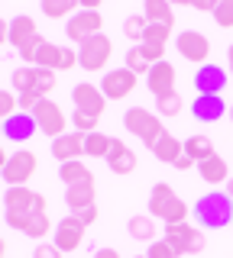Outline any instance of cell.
<instances>
[{
    "instance_id": "obj_1",
    "label": "cell",
    "mask_w": 233,
    "mask_h": 258,
    "mask_svg": "<svg viewBox=\"0 0 233 258\" xmlns=\"http://www.w3.org/2000/svg\"><path fill=\"white\" fill-rule=\"evenodd\" d=\"M195 223L201 229H223L233 223V200L227 190H207L195 200Z\"/></svg>"
},
{
    "instance_id": "obj_2",
    "label": "cell",
    "mask_w": 233,
    "mask_h": 258,
    "mask_svg": "<svg viewBox=\"0 0 233 258\" xmlns=\"http://www.w3.org/2000/svg\"><path fill=\"white\" fill-rule=\"evenodd\" d=\"M188 213L191 207L175 194L168 184H156L149 194V216L156 220H165V226H175V223H188Z\"/></svg>"
},
{
    "instance_id": "obj_3",
    "label": "cell",
    "mask_w": 233,
    "mask_h": 258,
    "mask_svg": "<svg viewBox=\"0 0 233 258\" xmlns=\"http://www.w3.org/2000/svg\"><path fill=\"white\" fill-rule=\"evenodd\" d=\"M123 126L130 129L136 139H143V142H146L149 149H152V145H156V142L165 136V129H162V116H156V113H149V110H143V107L126 110Z\"/></svg>"
},
{
    "instance_id": "obj_4",
    "label": "cell",
    "mask_w": 233,
    "mask_h": 258,
    "mask_svg": "<svg viewBox=\"0 0 233 258\" xmlns=\"http://www.w3.org/2000/svg\"><path fill=\"white\" fill-rule=\"evenodd\" d=\"M165 242L175 248L178 255H201L207 245L204 232H198L195 226L188 223H175V226H165Z\"/></svg>"
},
{
    "instance_id": "obj_5",
    "label": "cell",
    "mask_w": 233,
    "mask_h": 258,
    "mask_svg": "<svg viewBox=\"0 0 233 258\" xmlns=\"http://www.w3.org/2000/svg\"><path fill=\"white\" fill-rule=\"evenodd\" d=\"M36 155L33 152H13V155L4 158V181L10 184V187H26V181L36 174Z\"/></svg>"
},
{
    "instance_id": "obj_6",
    "label": "cell",
    "mask_w": 233,
    "mask_h": 258,
    "mask_svg": "<svg viewBox=\"0 0 233 258\" xmlns=\"http://www.w3.org/2000/svg\"><path fill=\"white\" fill-rule=\"evenodd\" d=\"M101 26H104V16H101V10H78V13L68 20L65 36H68L75 45H84L87 39L101 36Z\"/></svg>"
},
{
    "instance_id": "obj_7",
    "label": "cell",
    "mask_w": 233,
    "mask_h": 258,
    "mask_svg": "<svg viewBox=\"0 0 233 258\" xmlns=\"http://www.w3.org/2000/svg\"><path fill=\"white\" fill-rule=\"evenodd\" d=\"M110 48H114V45H110V39L101 32V36L87 39L84 45H78V64H81L84 71H104V68H107V61H110V55H114Z\"/></svg>"
},
{
    "instance_id": "obj_8",
    "label": "cell",
    "mask_w": 233,
    "mask_h": 258,
    "mask_svg": "<svg viewBox=\"0 0 233 258\" xmlns=\"http://www.w3.org/2000/svg\"><path fill=\"white\" fill-rule=\"evenodd\" d=\"M175 48H178V55L184 61H198V64H207V55H211V39L204 36V32H178V39H175Z\"/></svg>"
},
{
    "instance_id": "obj_9",
    "label": "cell",
    "mask_w": 233,
    "mask_h": 258,
    "mask_svg": "<svg viewBox=\"0 0 233 258\" xmlns=\"http://www.w3.org/2000/svg\"><path fill=\"white\" fill-rule=\"evenodd\" d=\"M133 87H136V75L130 68H114V71H107V75L101 78V91L107 100H123V97H130L133 94Z\"/></svg>"
},
{
    "instance_id": "obj_10",
    "label": "cell",
    "mask_w": 233,
    "mask_h": 258,
    "mask_svg": "<svg viewBox=\"0 0 233 258\" xmlns=\"http://www.w3.org/2000/svg\"><path fill=\"white\" fill-rule=\"evenodd\" d=\"M36 126H39V133H45V136H52V139H59V136H65V113H62L59 103H52L49 97H45L42 103L36 107Z\"/></svg>"
},
{
    "instance_id": "obj_11",
    "label": "cell",
    "mask_w": 233,
    "mask_h": 258,
    "mask_svg": "<svg viewBox=\"0 0 233 258\" xmlns=\"http://www.w3.org/2000/svg\"><path fill=\"white\" fill-rule=\"evenodd\" d=\"M84 229L87 226L78 220L75 213H68V216H62V223L55 226V245L62 248V252H75V248H81V242H84Z\"/></svg>"
},
{
    "instance_id": "obj_12",
    "label": "cell",
    "mask_w": 233,
    "mask_h": 258,
    "mask_svg": "<svg viewBox=\"0 0 233 258\" xmlns=\"http://www.w3.org/2000/svg\"><path fill=\"white\" fill-rule=\"evenodd\" d=\"M227 71L220 68V64H201L198 68V75H195V91L198 94H211V97H220L223 94V87H227Z\"/></svg>"
},
{
    "instance_id": "obj_13",
    "label": "cell",
    "mask_w": 233,
    "mask_h": 258,
    "mask_svg": "<svg viewBox=\"0 0 233 258\" xmlns=\"http://www.w3.org/2000/svg\"><path fill=\"white\" fill-rule=\"evenodd\" d=\"M71 100H75V107L81 113H91V116H101L104 107H107V97L98 84H91V81H84V84H78L75 91H71Z\"/></svg>"
},
{
    "instance_id": "obj_14",
    "label": "cell",
    "mask_w": 233,
    "mask_h": 258,
    "mask_svg": "<svg viewBox=\"0 0 233 258\" xmlns=\"http://www.w3.org/2000/svg\"><path fill=\"white\" fill-rule=\"evenodd\" d=\"M52 155L59 158V165H65V161H78L84 155V133L71 129V133L52 139Z\"/></svg>"
},
{
    "instance_id": "obj_15",
    "label": "cell",
    "mask_w": 233,
    "mask_h": 258,
    "mask_svg": "<svg viewBox=\"0 0 233 258\" xmlns=\"http://www.w3.org/2000/svg\"><path fill=\"white\" fill-rule=\"evenodd\" d=\"M175 64H168V61H159V64H152V71L146 75V87H149V94H156V100L159 97H165V94H175Z\"/></svg>"
},
{
    "instance_id": "obj_16",
    "label": "cell",
    "mask_w": 233,
    "mask_h": 258,
    "mask_svg": "<svg viewBox=\"0 0 233 258\" xmlns=\"http://www.w3.org/2000/svg\"><path fill=\"white\" fill-rule=\"evenodd\" d=\"M39 36V29H36V20L33 16H26V13H20V16H13L10 23H7V42H10L13 48H20L29 42V39H36Z\"/></svg>"
},
{
    "instance_id": "obj_17",
    "label": "cell",
    "mask_w": 233,
    "mask_h": 258,
    "mask_svg": "<svg viewBox=\"0 0 233 258\" xmlns=\"http://www.w3.org/2000/svg\"><path fill=\"white\" fill-rule=\"evenodd\" d=\"M104 161H107V168L114 174H133L136 171V152L120 139H114V145H110V152H107Z\"/></svg>"
},
{
    "instance_id": "obj_18",
    "label": "cell",
    "mask_w": 233,
    "mask_h": 258,
    "mask_svg": "<svg viewBox=\"0 0 233 258\" xmlns=\"http://www.w3.org/2000/svg\"><path fill=\"white\" fill-rule=\"evenodd\" d=\"M223 110H227L223 97H211V94H198L195 103H191V113H195L198 123H217L223 116Z\"/></svg>"
},
{
    "instance_id": "obj_19",
    "label": "cell",
    "mask_w": 233,
    "mask_h": 258,
    "mask_svg": "<svg viewBox=\"0 0 233 258\" xmlns=\"http://www.w3.org/2000/svg\"><path fill=\"white\" fill-rule=\"evenodd\" d=\"M36 116L33 113H17V116H10V119H4V136L10 142H26V139H33V133H36Z\"/></svg>"
},
{
    "instance_id": "obj_20",
    "label": "cell",
    "mask_w": 233,
    "mask_h": 258,
    "mask_svg": "<svg viewBox=\"0 0 233 258\" xmlns=\"http://www.w3.org/2000/svg\"><path fill=\"white\" fill-rule=\"evenodd\" d=\"M198 174H201V181H207L211 187H220V184L230 181V168H227V161H223L220 155H211L207 161H201Z\"/></svg>"
},
{
    "instance_id": "obj_21",
    "label": "cell",
    "mask_w": 233,
    "mask_h": 258,
    "mask_svg": "<svg viewBox=\"0 0 233 258\" xmlns=\"http://www.w3.org/2000/svg\"><path fill=\"white\" fill-rule=\"evenodd\" d=\"M152 155H156L159 161H162V165H175V161H178V158L184 155V142L165 133L162 139H159L156 145H152Z\"/></svg>"
},
{
    "instance_id": "obj_22",
    "label": "cell",
    "mask_w": 233,
    "mask_h": 258,
    "mask_svg": "<svg viewBox=\"0 0 233 258\" xmlns=\"http://www.w3.org/2000/svg\"><path fill=\"white\" fill-rule=\"evenodd\" d=\"M65 204L71 213H78L81 207H91L94 204V181H84V184H71L65 187Z\"/></svg>"
},
{
    "instance_id": "obj_23",
    "label": "cell",
    "mask_w": 233,
    "mask_h": 258,
    "mask_svg": "<svg viewBox=\"0 0 233 258\" xmlns=\"http://www.w3.org/2000/svg\"><path fill=\"white\" fill-rule=\"evenodd\" d=\"M59 181H65V187H71V184L94 181V174H91V168L78 158V161H65V165H59Z\"/></svg>"
},
{
    "instance_id": "obj_24",
    "label": "cell",
    "mask_w": 233,
    "mask_h": 258,
    "mask_svg": "<svg viewBox=\"0 0 233 258\" xmlns=\"http://www.w3.org/2000/svg\"><path fill=\"white\" fill-rule=\"evenodd\" d=\"M143 16H146L149 23H159V26H175V10H172V4H165V0H146Z\"/></svg>"
},
{
    "instance_id": "obj_25",
    "label": "cell",
    "mask_w": 233,
    "mask_h": 258,
    "mask_svg": "<svg viewBox=\"0 0 233 258\" xmlns=\"http://www.w3.org/2000/svg\"><path fill=\"white\" fill-rule=\"evenodd\" d=\"M4 207H7V210H23V213H33V207H36V194L29 190V187H7Z\"/></svg>"
},
{
    "instance_id": "obj_26",
    "label": "cell",
    "mask_w": 233,
    "mask_h": 258,
    "mask_svg": "<svg viewBox=\"0 0 233 258\" xmlns=\"http://www.w3.org/2000/svg\"><path fill=\"white\" fill-rule=\"evenodd\" d=\"M126 232L136 242H156V216H130Z\"/></svg>"
},
{
    "instance_id": "obj_27",
    "label": "cell",
    "mask_w": 233,
    "mask_h": 258,
    "mask_svg": "<svg viewBox=\"0 0 233 258\" xmlns=\"http://www.w3.org/2000/svg\"><path fill=\"white\" fill-rule=\"evenodd\" d=\"M184 155L195 158L201 165V161H207L211 155H217V152H214V142L207 139V136H191V139H184Z\"/></svg>"
},
{
    "instance_id": "obj_28",
    "label": "cell",
    "mask_w": 233,
    "mask_h": 258,
    "mask_svg": "<svg viewBox=\"0 0 233 258\" xmlns=\"http://www.w3.org/2000/svg\"><path fill=\"white\" fill-rule=\"evenodd\" d=\"M42 13L49 20H71L78 13V0H42Z\"/></svg>"
},
{
    "instance_id": "obj_29",
    "label": "cell",
    "mask_w": 233,
    "mask_h": 258,
    "mask_svg": "<svg viewBox=\"0 0 233 258\" xmlns=\"http://www.w3.org/2000/svg\"><path fill=\"white\" fill-rule=\"evenodd\" d=\"M110 145H114V139H110V136H104L101 129H98V133L84 136V155H91V158H107Z\"/></svg>"
},
{
    "instance_id": "obj_30",
    "label": "cell",
    "mask_w": 233,
    "mask_h": 258,
    "mask_svg": "<svg viewBox=\"0 0 233 258\" xmlns=\"http://www.w3.org/2000/svg\"><path fill=\"white\" fill-rule=\"evenodd\" d=\"M36 68H49V71H62V45L45 42L36 55Z\"/></svg>"
},
{
    "instance_id": "obj_31",
    "label": "cell",
    "mask_w": 233,
    "mask_h": 258,
    "mask_svg": "<svg viewBox=\"0 0 233 258\" xmlns=\"http://www.w3.org/2000/svg\"><path fill=\"white\" fill-rule=\"evenodd\" d=\"M13 87L20 94H33L36 91V64H23L13 71Z\"/></svg>"
},
{
    "instance_id": "obj_32",
    "label": "cell",
    "mask_w": 233,
    "mask_h": 258,
    "mask_svg": "<svg viewBox=\"0 0 233 258\" xmlns=\"http://www.w3.org/2000/svg\"><path fill=\"white\" fill-rule=\"evenodd\" d=\"M146 29H149V20H146V16H139V13H133V16H126V20H123V32L133 39L136 45H143Z\"/></svg>"
},
{
    "instance_id": "obj_33",
    "label": "cell",
    "mask_w": 233,
    "mask_h": 258,
    "mask_svg": "<svg viewBox=\"0 0 233 258\" xmlns=\"http://www.w3.org/2000/svg\"><path fill=\"white\" fill-rule=\"evenodd\" d=\"M126 68H130L136 78H139V75H149V71H152L149 58H146V55H143V45H133L130 52H126Z\"/></svg>"
},
{
    "instance_id": "obj_34",
    "label": "cell",
    "mask_w": 233,
    "mask_h": 258,
    "mask_svg": "<svg viewBox=\"0 0 233 258\" xmlns=\"http://www.w3.org/2000/svg\"><path fill=\"white\" fill-rule=\"evenodd\" d=\"M181 107H184V103H181L178 94H165V97L156 100V116H168V119H172V116L181 113Z\"/></svg>"
},
{
    "instance_id": "obj_35",
    "label": "cell",
    "mask_w": 233,
    "mask_h": 258,
    "mask_svg": "<svg viewBox=\"0 0 233 258\" xmlns=\"http://www.w3.org/2000/svg\"><path fill=\"white\" fill-rule=\"evenodd\" d=\"M49 229H52L49 216H45V213H33V220H29V226H26V232H23V236H29V239H39V242H42L45 236H49Z\"/></svg>"
},
{
    "instance_id": "obj_36",
    "label": "cell",
    "mask_w": 233,
    "mask_h": 258,
    "mask_svg": "<svg viewBox=\"0 0 233 258\" xmlns=\"http://www.w3.org/2000/svg\"><path fill=\"white\" fill-rule=\"evenodd\" d=\"M211 16H214V23L220 29H233V0H220Z\"/></svg>"
},
{
    "instance_id": "obj_37",
    "label": "cell",
    "mask_w": 233,
    "mask_h": 258,
    "mask_svg": "<svg viewBox=\"0 0 233 258\" xmlns=\"http://www.w3.org/2000/svg\"><path fill=\"white\" fill-rule=\"evenodd\" d=\"M98 119H101V116H91V113H81V110H75L71 123H75V129H78V133L91 136V133H98Z\"/></svg>"
},
{
    "instance_id": "obj_38",
    "label": "cell",
    "mask_w": 233,
    "mask_h": 258,
    "mask_svg": "<svg viewBox=\"0 0 233 258\" xmlns=\"http://www.w3.org/2000/svg\"><path fill=\"white\" fill-rule=\"evenodd\" d=\"M55 81H59V78H55V71H49V68H36V94L45 97V94L55 87Z\"/></svg>"
},
{
    "instance_id": "obj_39",
    "label": "cell",
    "mask_w": 233,
    "mask_h": 258,
    "mask_svg": "<svg viewBox=\"0 0 233 258\" xmlns=\"http://www.w3.org/2000/svg\"><path fill=\"white\" fill-rule=\"evenodd\" d=\"M168 36H172V26H159V23H149L146 29V39L143 42H152V45H165Z\"/></svg>"
},
{
    "instance_id": "obj_40",
    "label": "cell",
    "mask_w": 233,
    "mask_h": 258,
    "mask_svg": "<svg viewBox=\"0 0 233 258\" xmlns=\"http://www.w3.org/2000/svg\"><path fill=\"white\" fill-rule=\"evenodd\" d=\"M146 258H178V252H175L172 245H168L165 239H156V242H149V252Z\"/></svg>"
},
{
    "instance_id": "obj_41",
    "label": "cell",
    "mask_w": 233,
    "mask_h": 258,
    "mask_svg": "<svg viewBox=\"0 0 233 258\" xmlns=\"http://www.w3.org/2000/svg\"><path fill=\"white\" fill-rule=\"evenodd\" d=\"M29 220H33V213H23V210H7V226H10V229L26 232Z\"/></svg>"
},
{
    "instance_id": "obj_42",
    "label": "cell",
    "mask_w": 233,
    "mask_h": 258,
    "mask_svg": "<svg viewBox=\"0 0 233 258\" xmlns=\"http://www.w3.org/2000/svg\"><path fill=\"white\" fill-rule=\"evenodd\" d=\"M42 45H45V39H42V36H36V39H29V42L23 45L17 55H20L23 61H33V64H36V55H39V48H42Z\"/></svg>"
},
{
    "instance_id": "obj_43",
    "label": "cell",
    "mask_w": 233,
    "mask_h": 258,
    "mask_svg": "<svg viewBox=\"0 0 233 258\" xmlns=\"http://www.w3.org/2000/svg\"><path fill=\"white\" fill-rule=\"evenodd\" d=\"M17 97H13V91H0V113H4V119L17 116Z\"/></svg>"
},
{
    "instance_id": "obj_44",
    "label": "cell",
    "mask_w": 233,
    "mask_h": 258,
    "mask_svg": "<svg viewBox=\"0 0 233 258\" xmlns=\"http://www.w3.org/2000/svg\"><path fill=\"white\" fill-rule=\"evenodd\" d=\"M65 252H62L55 242H39L36 245V252H33V258H62Z\"/></svg>"
},
{
    "instance_id": "obj_45",
    "label": "cell",
    "mask_w": 233,
    "mask_h": 258,
    "mask_svg": "<svg viewBox=\"0 0 233 258\" xmlns=\"http://www.w3.org/2000/svg\"><path fill=\"white\" fill-rule=\"evenodd\" d=\"M143 55L149 58V64H159V61H165L162 55H165V45H152V42H143Z\"/></svg>"
},
{
    "instance_id": "obj_46",
    "label": "cell",
    "mask_w": 233,
    "mask_h": 258,
    "mask_svg": "<svg viewBox=\"0 0 233 258\" xmlns=\"http://www.w3.org/2000/svg\"><path fill=\"white\" fill-rule=\"evenodd\" d=\"M42 100H45V97H39L36 91H33V94H20V107H23V113H36V107H39Z\"/></svg>"
},
{
    "instance_id": "obj_47",
    "label": "cell",
    "mask_w": 233,
    "mask_h": 258,
    "mask_svg": "<svg viewBox=\"0 0 233 258\" xmlns=\"http://www.w3.org/2000/svg\"><path fill=\"white\" fill-rule=\"evenodd\" d=\"M75 216H78V220H81L84 226H91L94 220H98V204H91V207H81V210H78Z\"/></svg>"
},
{
    "instance_id": "obj_48",
    "label": "cell",
    "mask_w": 233,
    "mask_h": 258,
    "mask_svg": "<svg viewBox=\"0 0 233 258\" xmlns=\"http://www.w3.org/2000/svg\"><path fill=\"white\" fill-rule=\"evenodd\" d=\"M188 7H195V10H201V13H214L217 10V4L214 0H184Z\"/></svg>"
},
{
    "instance_id": "obj_49",
    "label": "cell",
    "mask_w": 233,
    "mask_h": 258,
    "mask_svg": "<svg viewBox=\"0 0 233 258\" xmlns=\"http://www.w3.org/2000/svg\"><path fill=\"white\" fill-rule=\"evenodd\" d=\"M94 258H120V252H117V248H98Z\"/></svg>"
},
{
    "instance_id": "obj_50",
    "label": "cell",
    "mask_w": 233,
    "mask_h": 258,
    "mask_svg": "<svg viewBox=\"0 0 233 258\" xmlns=\"http://www.w3.org/2000/svg\"><path fill=\"white\" fill-rule=\"evenodd\" d=\"M191 165H195V158H188V155H181L178 161H175V168H178V171H188Z\"/></svg>"
},
{
    "instance_id": "obj_51",
    "label": "cell",
    "mask_w": 233,
    "mask_h": 258,
    "mask_svg": "<svg viewBox=\"0 0 233 258\" xmlns=\"http://www.w3.org/2000/svg\"><path fill=\"white\" fill-rule=\"evenodd\" d=\"M33 213H45V197H42V194H36V207H33Z\"/></svg>"
},
{
    "instance_id": "obj_52",
    "label": "cell",
    "mask_w": 233,
    "mask_h": 258,
    "mask_svg": "<svg viewBox=\"0 0 233 258\" xmlns=\"http://www.w3.org/2000/svg\"><path fill=\"white\" fill-rule=\"evenodd\" d=\"M227 194H230V200H233V177L227 181Z\"/></svg>"
},
{
    "instance_id": "obj_53",
    "label": "cell",
    "mask_w": 233,
    "mask_h": 258,
    "mask_svg": "<svg viewBox=\"0 0 233 258\" xmlns=\"http://www.w3.org/2000/svg\"><path fill=\"white\" fill-rule=\"evenodd\" d=\"M227 58H230V64H233V42H230V48H227Z\"/></svg>"
},
{
    "instance_id": "obj_54",
    "label": "cell",
    "mask_w": 233,
    "mask_h": 258,
    "mask_svg": "<svg viewBox=\"0 0 233 258\" xmlns=\"http://www.w3.org/2000/svg\"><path fill=\"white\" fill-rule=\"evenodd\" d=\"M230 119H233V107H230Z\"/></svg>"
},
{
    "instance_id": "obj_55",
    "label": "cell",
    "mask_w": 233,
    "mask_h": 258,
    "mask_svg": "<svg viewBox=\"0 0 233 258\" xmlns=\"http://www.w3.org/2000/svg\"><path fill=\"white\" fill-rule=\"evenodd\" d=\"M139 258H146V255H139Z\"/></svg>"
},
{
    "instance_id": "obj_56",
    "label": "cell",
    "mask_w": 233,
    "mask_h": 258,
    "mask_svg": "<svg viewBox=\"0 0 233 258\" xmlns=\"http://www.w3.org/2000/svg\"><path fill=\"white\" fill-rule=\"evenodd\" d=\"M230 226H233V223H230Z\"/></svg>"
}]
</instances>
